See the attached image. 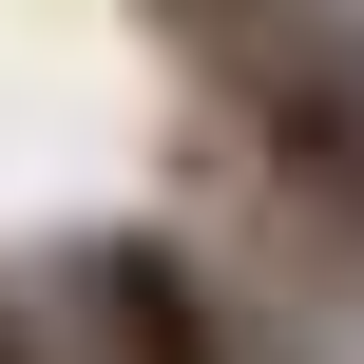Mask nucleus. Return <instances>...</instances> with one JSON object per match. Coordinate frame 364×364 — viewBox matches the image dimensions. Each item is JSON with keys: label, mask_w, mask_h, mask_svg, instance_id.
Returning <instances> with one entry per match:
<instances>
[{"label": "nucleus", "mask_w": 364, "mask_h": 364, "mask_svg": "<svg viewBox=\"0 0 364 364\" xmlns=\"http://www.w3.org/2000/svg\"><path fill=\"white\" fill-rule=\"evenodd\" d=\"M77 307H96V346H115V364H230V307H211L154 230H115V250L77 269Z\"/></svg>", "instance_id": "f257e3e1"}, {"label": "nucleus", "mask_w": 364, "mask_h": 364, "mask_svg": "<svg viewBox=\"0 0 364 364\" xmlns=\"http://www.w3.org/2000/svg\"><path fill=\"white\" fill-rule=\"evenodd\" d=\"M288 173H307V192H326V211L364 230V115H326V96H288Z\"/></svg>", "instance_id": "f03ea898"}, {"label": "nucleus", "mask_w": 364, "mask_h": 364, "mask_svg": "<svg viewBox=\"0 0 364 364\" xmlns=\"http://www.w3.org/2000/svg\"><path fill=\"white\" fill-rule=\"evenodd\" d=\"M0 364H58V346H38V326H19V307H0Z\"/></svg>", "instance_id": "7ed1b4c3"}]
</instances>
